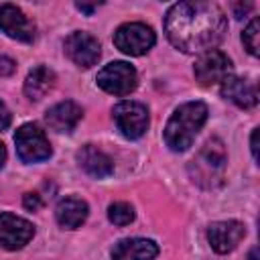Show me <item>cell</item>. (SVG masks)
Returning a JSON list of instances; mask_svg holds the SVG:
<instances>
[{"mask_svg": "<svg viewBox=\"0 0 260 260\" xmlns=\"http://www.w3.org/2000/svg\"><path fill=\"white\" fill-rule=\"evenodd\" d=\"M232 8H234V14L238 16V18H244V14L246 12H250L252 10V4H232Z\"/></svg>", "mask_w": 260, "mask_h": 260, "instance_id": "obj_24", "label": "cell"}, {"mask_svg": "<svg viewBox=\"0 0 260 260\" xmlns=\"http://www.w3.org/2000/svg\"><path fill=\"white\" fill-rule=\"evenodd\" d=\"M45 120L57 132H71L81 120V108L75 102H59L47 110Z\"/></svg>", "mask_w": 260, "mask_h": 260, "instance_id": "obj_15", "label": "cell"}, {"mask_svg": "<svg viewBox=\"0 0 260 260\" xmlns=\"http://www.w3.org/2000/svg\"><path fill=\"white\" fill-rule=\"evenodd\" d=\"M154 43H156V37L152 28L142 22H126L118 26L114 32V45L126 55H134V57L144 55L152 49Z\"/></svg>", "mask_w": 260, "mask_h": 260, "instance_id": "obj_5", "label": "cell"}, {"mask_svg": "<svg viewBox=\"0 0 260 260\" xmlns=\"http://www.w3.org/2000/svg\"><path fill=\"white\" fill-rule=\"evenodd\" d=\"M16 71V63L10 57H0V77H10Z\"/></svg>", "mask_w": 260, "mask_h": 260, "instance_id": "obj_21", "label": "cell"}, {"mask_svg": "<svg viewBox=\"0 0 260 260\" xmlns=\"http://www.w3.org/2000/svg\"><path fill=\"white\" fill-rule=\"evenodd\" d=\"M108 217L116 225H128L134 219V209L126 201H116V203H112L108 207Z\"/></svg>", "mask_w": 260, "mask_h": 260, "instance_id": "obj_19", "label": "cell"}, {"mask_svg": "<svg viewBox=\"0 0 260 260\" xmlns=\"http://www.w3.org/2000/svg\"><path fill=\"white\" fill-rule=\"evenodd\" d=\"M100 49L102 47H100L98 39L93 35H89V32L77 30V32H71L65 39V55L77 67H83V69H87V67H91V65L98 63L100 53H102Z\"/></svg>", "mask_w": 260, "mask_h": 260, "instance_id": "obj_9", "label": "cell"}, {"mask_svg": "<svg viewBox=\"0 0 260 260\" xmlns=\"http://www.w3.org/2000/svg\"><path fill=\"white\" fill-rule=\"evenodd\" d=\"M221 95L230 102H234L238 108H254L258 104V89L256 83L244 77L230 75L221 81Z\"/></svg>", "mask_w": 260, "mask_h": 260, "instance_id": "obj_13", "label": "cell"}, {"mask_svg": "<svg viewBox=\"0 0 260 260\" xmlns=\"http://www.w3.org/2000/svg\"><path fill=\"white\" fill-rule=\"evenodd\" d=\"M246 236V228L240 221L228 219V221H215L209 225L207 230V240L211 244V248L219 254H228L232 252Z\"/></svg>", "mask_w": 260, "mask_h": 260, "instance_id": "obj_12", "label": "cell"}, {"mask_svg": "<svg viewBox=\"0 0 260 260\" xmlns=\"http://www.w3.org/2000/svg\"><path fill=\"white\" fill-rule=\"evenodd\" d=\"M225 162H228V156H225L223 142L217 138H211L209 142H205V146L193 158L189 171H191V177L195 183L209 189V187H215L221 183Z\"/></svg>", "mask_w": 260, "mask_h": 260, "instance_id": "obj_3", "label": "cell"}, {"mask_svg": "<svg viewBox=\"0 0 260 260\" xmlns=\"http://www.w3.org/2000/svg\"><path fill=\"white\" fill-rule=\"evenodd\" d=\"M193 73H195V79L199 81V85L209 87V85L221 83L225 77L232 75V61L225 53L211 49V51L199 55V59L195 61Z\"/></svg>", "mask_w": 260, "mask_h": 260, "instance_id": "obj_7", "label": "cell"}, {"mask_svg": "<svg viewBox=\"0 0 260 260\" xmlns=\"http://www.w3.org/2000/svg\"><path fill=\"white\" fill-rule=\"evenodd\" d=\"M0 30L6 32L10 39L20 41V43H32L37 37L35 24L14 4H2L0 6Z\"/></svg>", "mask_w": 260, "mask_h": 260, "instance_id": "obj_11", "label": "cell"}, {"mask_svg": "<svg viewBox=\"0 0 260 260\" xmlns=\"http://www.w3.org/2000/svg\"><path fill=\"white\" fill-rule=\"evenodd\" d=\"M75 6H77L79 10H83V12H87V14H91V12L98 8V4H83V2H77Z\"/></svg>", "mask_w": 260, "mask_h": 260, "instance_id": "obj_26", "label": "cell"}, {"mask_svg": "<svg viewBox=\"0 0 260 260\" xmlns=\"http://www.w3.org/2000/svg\"><path fill=\"white\" fill-rule=\"evenodd\" d=\"M22 203H24V207H26L28 211H37V209H41V205H43V201H41V197H39L37 193H26L24 199H22Z\"/></svg>", "mask_w": 260, "mask_h": 260, "instance_id": "obj_22", "label": "cell"}, {"mask_svg": "<svg viewBox=\"0 0 260 260\" xmlns=\"http://www.w3.org/2000/svg\"><path fill=\"white\" fill-rule=\"evenodd\" d=\"M35 236V228L30 221L14 215V213H0V246L6 250H20L24 248Z\"/></svg>", "mask_w": 260, "mask_h": 260, "instance_id": "obj_10", "label": "cell"}, {"mask_svg": "<svg viewBox=\"0 0 260 260\" xmlns=\"http://www.w3.org/2000/svg\"><path fill=\"white\" fill-rule=\"evenodd\" d=\"M16 152L24 162H43L51 156V144L37 124H22L14 134Z\"/></svg>", "mask_w": 260, "mask_h": 260, "instance_id": "obj_4", "label": "cell"}, {"mask_svg": "<svg viewBox=\"0 0 260 260\" xmlns=\"http://www.w3.org/2000/svg\"><path fill=\"white\" fill-rule=\"evenodd\" d=\"M250 260H256V248L252 250V254H250Z\"/></svg>", "mask_w": 260, "mask_h": 260, "instance_id": "obj_28", "label": "cell"}, {"mask_svg": "<svg viewBox=\"0 0 260 260\" xmlns=\"http://www.w3.org/2000/svg\"><path fill=\"white\" fill-rule=\"evenodd\" d=\"M158 246L146 238H126L112 248V260H154Z\"/></svg>", "mask_w": 260, "mask_h": 260, "instance_id": "obj_14", "label": "cell"}, {"mask_svg": "<svg viewBox=\"0 0 260 260\" xmlns=\"http://www.w3.org/2000/svg\"><path fill=\"white\" fill-rule=\"evenodd\" d=\"M77 160H79V167H81L87 175L98 177V179H104V177L112 175V171H114L112 158H110L104 150H100V148H95V146H91V144H85V146L77 152Z\"/></svg>", "mask_w": 260, "mask_h": 260, "instance_id": "obj_16", "label": "cell"}, {"mask_svg": "<svg viewBox=\"0 0 260 260\" xmlns=\"http://www.w3.org/2000/svg\"><path fill=\"white\" fill-rule=\"evenodd\" d=\"M4 160H6V148H4V144L0 142V169H2V165H4Z\"/></svg>", "mask_w": 260, "mask_h": 260, "instance_id": "obj_27", "label": "cell"}, {"mask_svg": "<svg viewBox=\"0 0 260 260\" xmlns=\"http://www.w3.org/2000/svg\"><path fill=\"white\" fill-rule=\"evenodd\" d=\"M10 122H12V114H10V110L6 108V104L0 100V132L6 130V128L10 126Z\"/></svg>", "mask_w": 260, "mask_h": 260, "instance_id": "obj_23", "label": "cell"}, {"mask_svg": "<svg viewBox=\"0 0 260 260\" xmlns=\"http://www.w3.org/2000/svg\"><path fill=\"white\" fill-rule=\"evenodd\" d=\"M53 85H55V73L49 67L39 65V67H35L26 75V79H24V93H26L28 100L39 102L41 98H45L53 89Z\"/></svg>", "mask_w": 260, "mask_h": 260, "instance_id": "obj_18", "label": "cell"}, {"mask_svg": "<svg viewBox=\"0 0 260 260\" xmlns=\"http://www.w3.org/2000/svg\"><path fill=\"white\" fill-rule=\"evenodd\" d=\"M114 122L122 136L134 140L140 138L148 128V112L138 102H120L114 106Z\"/></svg>", "mask_w": 260, "mask_h": 260, "instance_id": "obj_8", "label": "cell"}, {"mask_svg": "<svg viewBox=\"0 0 260 260\" xmlns=\"http://www.w3.org/2000/svg\"><path fill=\"white\" fill-rule=\"evenodd\" d=\"M205 120H207V106L203 102H187L179 106L165 126L167 146L175 152L187 150L193 144Z\"/></svg>", "mask_w": 260, "mask_h": 260, "instance_id": "obj_2", "label": "cell"}, {"mask_svg": "<svg viewBox=\"0 0 260 260\" xmlns=\"http://www.w3.org/2000/svg\"><path fill=\"white\" fill-rule=\"evenodd\" d=\"M87 213H89V207L79 197H65L55 207V217H57L59 225H63L67 230L79 228L87 219Z\"/></svg>", "mask_w": 260, "mask_h": 260, "instance_id": "obj_17", "label": "cell"}, {"mask_svg": "<svg viewBox=\"0 0 260 260\" xmlns=\"http://www.w3.org/2000/svg\"><path fill=\"white\" fill-rule=\"evenodd\" d=\"M98 85L108 91V93H114V95H128L130 91L136 89L138 85V75H136V69L126 63V61H114V63H108L95 77Z\"/></svg>", "mask_w": 260, "mask_h": 260, "instance_id": "obj_6", "label": "cell"}, {"mask_svg": "<svg viewBox=\"0 0 260 260\" xmlns=\"http://www.w3.org/2000/svg\"><path fill=\"white\" fill-rule=\"evenodd\" d=\"M228 30L223 10L213 2H177L165 18V32L183 53H207L217 47Z\"/></svg>", "mask_w": 260, "mask_h": 260, "instance_id": "obj_1", "label": "cell"}, {"mask_svg": "<svg viewBox=\"0 0 260 260\" xmlns=\"http://www.w3.org/2000/svg\"><path fill=\"white\" fill-rule=\"evenodd\" d=\"M258 37H260V24H258V18H252L250 24L246 26L244 35H242V41H244V47L248 49V53L254 55V57L260 53V51H258V47H260Z\"/></svg>", "mask_w": 260, "mask_h": 260, "instance_id": "obj_20", "label": "cell"}, {"mask_svg": "<svg viewBox=\"0 0 260 260\" xmlns=\"http://www.w3.org/2000/svg\"><path fill=\"white\" fill-rule=\"evenodd\" d=\"M250 146H252V156H254V160H256V158H258V128H254V130H252Z\"/></svg>", "mask_w": 260, "mask_h": 260, "instance_id": "obj_25", "label": "cell"}]
</instances>
